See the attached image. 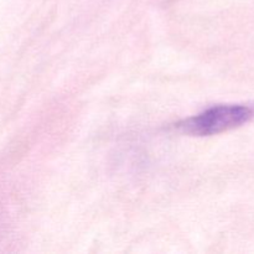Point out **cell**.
<instances>
[{"label": "cell", "mask_w": 254, "mask_h": 254, "mask_svg": "<svg viewBox=\"0 0 254 254\" xmlns=\"http://www.w3.org/2000/svg\"><path fill=\"white\" fill-rule=\"evenodd\" d=\"M253 116V109L246 106H216L179 124L186 134L208 136L238 128Z\"/></svg>", "instance_id": "obj_1"}]
</instances>
